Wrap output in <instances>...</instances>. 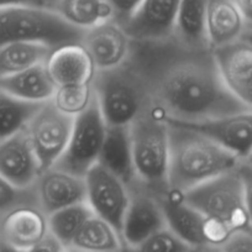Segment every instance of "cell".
I'll return each instance as SVG.
<instances>
[{
    "instance_id": "obj_1",
    "label": "cell",
    "mask_w": 252,
    "mask_h": 252,
    "mask_svg": "<svg viewBox=\"0 0 252 252\" xmlns=\"http://www.w3.org/2000/svg\"><path fill=\"white\" fill-rule=\"evenodd\" d=\"M134 56L149 77L150 101L167 118L203 121L250 110L226 87L212 51L187 52L171 40L136 43Z\"/></svg>"
},
{
    "instance_id": "obj_2",
    "label": "cell",
    "mask_w": 252,
    "mask_h": 252,
    "mask_svg": "<svg viewBox=\"0 0 252 252\" xmlns=\"http://www.w3.org/2000/svg\"><path fill=\"white\" fill-rule=\"evenodd\" d=\"M168 126L169 190L184 193L234 171L241 162L231 152L199 132Z\"/></svg>"
},
{
    "instance_id": "obj_3",
    "label": "cell",
    "mask_w": 252,
    "mask_h": 252,
    "mask_svg": "<svg viewBox=\"0 0 252 252\" xmlns=\"http://www.w3.org/2000/svg\"><path fill=\"white\" fill-rule=\"evenodd\" d=\"M92 86L108 126H129L151 103L149 77L132 56L123 66L96 71Z\"/></svg>"
},
{
    "instance_id": "obj_4",
    "label": "cell",
    "mask_w": 252,
    "mask_h": 252,
    "mask_svg": "<svg viewBox=\"0 0 252 252\" xmlns=\"http://www.w3.org/2000/svg\"><path fill=\"white\" fill-rule=\"evenodd\" d=\"M137 182L154 194L168 189L169 126L166 115L149 104L129 125Z\"/></svg>"
},
{
    "instance_id": "obj_5",
    "label": "cell",
    "mask_w": 252,
    "mask_h": 252,
    "mask_svg": "<svg viewBox=\"0 0 252 252\" xmlns=\"http://www.w3.org/2000/svg\"><path fill=\"white\" fill-rule=\"evenodd\" d=\"M84 32L50 9L36 6L0 9V47L13 42H33L56 50L82 43Z\"/></svg>"
},
{
    "instance_id": "obj_6",
    "label": "cell",
    "mask_w": 252,
    "mask_h": 252,
    "mask_svg": "<svg viewBox=\"0 0 252 252\" xmlns=\"http://www.w3.org/2000/svg\"><path fill=\"white\" fill-rule=\"evenodd\" d=\"M181 194L187 204L229 234L252 229L245 207L241 181L236 169Z\"/></svg>"
},
{
    "instance_id": "obj_7",
    "label": "cell",
    "mask_w": 252,
    "mask_h": 252,
    "mask_svg": "<svg viewBox=\"0 0 252 252\" xmlns=\"http://www.w3.org/2000/svg\"><path fill=\"white\" fill-rule=\"evenodd\" d=\"M157 198L163 210L166 226L192 249H220L231 236L226 230L187 204L181 193L167 189L157 194Z\"/></svg>"
},
{
    "instance_id": "obj_8",
    "label": "cell",
    "mask_w": 252,
    "mask_h": 252,
    "mask_svg": "<svg viewBox=\"0 0 252 252\" xmlns=\"http://www.w3.org/2000/svg\"><path fill=\"white\" fill-rule=\"evenodd\" d=\"M106 130L108 125L94 98L92 105L74 118L68 146L55 167L77 176H86L98 163Z\"/></svg>"
},
{
    "instance_id": "obj_9",
    "label": "cell",
    "mask_w": 252,
    "mask_h": 252,
    "mask_svg": "<svg viewBox=\"0 0 252 252\" xmlns=\"http://www.w3.org/2000/svg\"><path fill=\"white\" fill-rule=\"evenodd\" d=\"M74 118L58 110L52 101L42 104L26 132L41 167V173L56 166L68 146Z\"/></svg>"
},
{
    "instance_id": "obj_10",
    "label": "cell",
    "mask_w": 252,
    "mask_h": 252,
    "mask_svg": "<svg viewBox=\"0 0 252 252\" xmlns=\"http://www.w3.org/2000/svg\"><path fill=\"white\" fill-rule=\"evenodd\" d=\"M166 123L209 137L240 161H246L252 154V110L203 121H181L166 116Z\"/></svg>"
},
{
    "instance_id": "obj_11",
    "label": "cell",
    "mask_w": 252,
    "mask_h": 252,
    "mask_svg": "<svg viewBox=\"0 0 252 252\" xmlns=\"http://www.w3.org/2000/svg\"><path fill=\"white\" fill-rule=\"evenodd\" d=\"M87 203L94 215L111 225L120 235L124 217L130 202V189L119 177L99 163L84 176Z\"/></svg>"
},
{
    "instance_id": "obj_12",
    "label": "cell",
    "mask_w": 252,
    "mask_h": 252,
    "mask_svg": "<svg viewBox=\"0 0 252 252\" xmlns=\"http://www.w3.org/2000/svg\"><path fill=\"white\" fill-rule=\"evenodd\" d=\"M181 0H142L124 29L134 42L162 43L173 38Z\"/></svg>"
},
{
    "instance_id": "obj_13",
    "label": "cell",
    "mask_w": 252,
    "mask_h": 252,
    "mask_svg": "<svg viewBox=\"0 0 252 252\" xmlns=\"http://www.w3.org/2000/svg\"><path fill=\"white\" fill-rule=\"evenodd\" d=\"M130 202L124 217L120 237L125 247H134L166 227L163 210L156 194L139 182L130 187Z\"/></svg>"
},
{
    "instance_id": "obj_14",
    "label": "cell",
    "mask_w": 252,
    "mask_h": 252,
    "mask_svg": "<svg viewBox=\"0 0 252 252\" xmlns=\"http://www.w3.org/2000/svg\"><path fill=\"white\" fill-rule=\"evenodd\" d=\"M81 45L92 57L96 71L123 66L130 60L134 51V41L124 26L115 20L87 30Z\"/></svg>"
},
{
    "instance_id": "obj_15",
    "label": "cell",
    "mask_w": 252,
    "mask_h": 252,
    "mask_svg": "<svg viewBox=\"0 0 252 252\" xmlns=\"http://www.w3.org/2000/svg\"><path fill=\"white\" fill-rule=\"evenodd\" d=\"M220 74L232 94L252 110V45L237 40L212 51Z\"/></svg>"
},
{
    "instance_id": "obj_16",
    "label": "cell",
    "mask_w": 252,
    "mask_h": 252,
    "mask_svg": "<svg viewBox=\"0 0 252 252\" xmlns=\"http://www.w3.org/2000/svg\"><path fill=\"white\" fill-rule=\"evenodd\" d=\"M48 230V218L38 204H20L0 218V241L18 250L29 251Z\"/></svg>"
},
{
    "instance_id": "obj_17",
    "label": "cell",
    "mask_w": 252,
    "mask_h": 252,
    "mask_svg": "<svg viewBox=\"0 0 252 252\" xmlns=\"http://www.w3.org/2000/svg\"><path fill=\"white\" fill-rule=\"evenodd\" d=\"M33 188L38 205L47 215L62 208L87 202L84 177L63 171L58 167L43 171Z\"/></svg>"
},
{
    "instance_id": "obj_18",
    "label": "cell",
    "mask_w": 252,
    "mask_h": 252,
    "mask_svg": "<svg viewBox=\"0 0 252 252\" xmlns=\"http://www.w3.org/2000/svg\"><path fill=\"white\" fill-rule=\"evenodd\" d=\"M41 167L26 130L0 141V176L20 189L33 188Z\"/></svg>"
},
{
    "instance_id": "obj_19",
    "label": "cell",
    "mask_w": 252,
    "mask_h": 252,
    "mask_svg": "<svg viewBox=\"0 0 252 252\" xmlns=\"http://www.w3.org/2000/svg\"><path fill=\"white\" fill-rule=\"evenodd\" d=\"M46 67L57 87L92 84L96 73L93 60L81 43L56 48Z\"/></svg>"
},
{
    "instance_id": "obj_20",
    "label": "cell",
    "mask_w": 252,
    "mask_h": 252,
    "mask_svg": "<svg viewBox=\"0 0 252 252\" xmlns=\"http://www.w3.org/2000/svg\"><path fill=\"white\" fill-rule=\"evenodd\" d=\"M172 40L187 52L210 51L207 38V0H181Z\"/></svg>"
},
{
    "instance_id": "obj_21",
    "label": "cell",
    "mask_w": 252,
    "mask_h": 252,
    "mask_svg": "<svg viewBox=\"0 0 252 252\" xmlns=\"http://www.w3.org/2000/svg\"><path fill=\"white\" fill-rule=\"evenodd\" d=\"M246 23L234 0H207V38L210 51L240 40Z\"/></svg>"
},
{
    "instance_id": "obj_22",
    "label": "cell",
    "mask_w": 252,
    "mask_h": 252,
    "mask_svg": "<svg viewBox=\"0 0 252 252\" xmlns=\"http://www.w3.org/2000/svg\"><path fill=\"white\" fill-rule=\"evenodd\" d=\"M98 163L119 177L129 188L136 183L129 126H108Z\"/></svg>"
},
{
    "instance_id": "obj_23",
    "label": "cell",
    "mask_w": 252,
    "mask_h": 252,
    "mask_svg": "<svg viewBox=\"0 0 252 252\" xmlns=\"http://www.w3.org/2000/svg\"><path fill=\"white\" fill-rule=\"evenodd\" d=\"M56 89L57 86L51 78L46 63L33 66L13 76L0 78V91L32 103L52 100Z\"/></svg>"
},
{
    "instance_id": "obj_24",
    "label": "cell",
    "mask_w": 252,
    "mask_h": 252,
    "mask_svg": "<svg viewBox=\"0 0 252 252\" xmlns=\"http://www.w3.org/2000/svg\"><path fill=\"white\" fill-rule=\"evenodd\" d=\"M55 11L67 23L84 31L114 20L109 0H57Z\"/></svg>"
},
{
    "instance_id": "obj_25",
    "label": "cell",
    "mask_w": 252,
    "mask_h": 252,
    "mask_svg": "<svg viewBox=\"0 0 252 252\" xmlns=\"http://www.w3.org/2000/svg\"><path fill=\"white\" fill-rule=\"evenodd\" d=\"M52 50L42 43L13 42L0 47V78L46 63Z\"/></svg>"
},
{
    "instance_id": "obj_26",
    "label": "cell",
    "mask_w": 252,
    "mask_h": 252,
    "mask_svg": "<svg viewBox=\"0 0 252 252\" xmlns=\"http://www.w3.org/2000/svg\"><path fill=\"white\" fill-rule=\"evenodd\" d=\"M68 249L87 252H123L124 245L119 232L109 222L92 215Z\"/></svg>"
},
{
    "instance_id": "obj_27",
    "label": "cell",
    "mask_w": 252,
    "mask_h": 252,
    "mask_svg": "<svg viewBox=\"0 0 252 252\" xmlns=\"http://www.w3.org/2000/svg\"><path fill=\"white\" fill-rule=\"evenodd\" d=\"M42 104L23 100L0 91V141L26 130Z\"/></svg>"
},
{
    "instance_id": "obj_28",
    "label": "cell",
    "mask_w": 252,
    "mask_h": 252,
    "mask_svg": "<svg viewBox=\"0 0 252 252\" xmlns=\"http://www.w3.org/2000/svg\"><path fill=\"white\" fill-rule=\"evenodd\" d=\"M92 215H94V213L87 202L62 208L47 215L50 234H52L67 250L71 247L74 237Z\"/></svg>"
},
{
    "instance_id": "obj_29",
    "label": "cell",
    "mask_w": 252,
    "mask_h": 252,
    "mask_svg": "<svg viewBox=\"0 0 252 252\" xmlns=\"http://www.w3.org/2000/svg\"><path fill=\"white\" fill-rule=\"evenodd\" d=\"M94 98L92 84H76L57 87L51 101L63 114L77 118L92 105Z\"/></svg>"
},
{
    "instance_id": "obj_30",
    "label": "cell",
    "mask_w": 252,
    "mask_h": 252,
    "mask_svg": "<svg viewBox=\"0 0 252 252\" xmlns=\"http://www.w3.org/2000/svg\"><path fill=\"white\" fill-rule=\"evenodd\" d=\"M193 250L182 241L168 227L158 230L134 247H125L123 252H189Z\"/></svg>"
},
{
    "instance_id": "obj_31",
    "label": "cell",
    "mask_w": 252,
    "mask_h": 252,
    "mask_svg": "<svg viewBox=\"0 0 252 252\" xmlns=\"http://www.w3.org/2000/svg\"><path fill=\"white\" fill-rule=\"evenodd\" d=\"M38 204L35 188L20 189L0 176V218L20 204Z\"/></svg>"
},
{
    "instance_id": "obj_32",
    "label": "cell",
    "mask_w": 252,
    "mask_h": 252,
    "mask_svg": "<svg viewBox=\"0 0 252 252\" xmlns=\"http://www.w3.org/2000/svg\"><path fill=\"white\" fill-rule=\"evenodd\" d=\"M236 172L241 181L245 207L252 226V162L241 161L236 167Z\"/></svg>"
},
{
    "instance_id": "obj_33",
    "label": "cell",
    "mask_w": 252,
    "mask_h": 252,
    "mask_svg": "<svg viewBox=\"0 0 252 252\" xmlns=\"http://www.w3.org/2000/svg\"><path fill=\"white\" fill-rule=\"evenodd\" d=\"M220 252H252V229L234 232L220 247Z\"/></svg>"
},
{
    "instance_id": "obj_34",
    "label": "cell",
    "mask_w": 252,
    "mask_h": 252,
    "mask_svg": "<svg viewBox=\"0 0 252 252\" xmlns=\"http://www.w3.org/2000/svg\"><path fill=\"white\" fill-rule=\"evenodd\" d=\"M142 0H109L114 10V20L123 25L134 14Z\"/></svg>"
},
{
    "instance_id": "obj_35",
    "label": "cell",
    "mask_w": 252,
    "mask_h": 252,
    "mask_svg": "<svg viewBox=\"0 0 252 252\" xmlns=\"http://www.w3.org/2000/svg\"><path fill=\"white\" fill-rule=\"evenodd\" d=\"M57 0H0V9L11 6H36L55 10Z\"/></svg>"
},
{
    "instance_id": "obj_36",
    "label": "cell",
    "mask_w": 252,
    "mask_h": 252,
    "mask_svg": "<svg viewBox=\"0 0 252 252\" xmlns=\"http://www.w3.org/2000/svg\"><path fill=\"white\" fill-rule=\"evenodd\" d=\"M66 247L63 246L52 234L48 232L45 239L41 240L36 246L29 250L28 252H64Z\"/></svg>"
},
{
    "instance_id": "obj_37",
    "label": "cell",
    "mask_w": 252,
    "mask_h": 252,
    "mask_svg": "<svg viewBox=\"0 0 252 252\" xmlns=\"http://www.w3.org/2000/svg\"><path fill=\"white\" fill-rule=\"evenodd\" d=\"M234 3L241 13L246 28H252V0H234Z\"/></svg>"
},
{
    "instance_id": "obj_38",
    "label": "cell",
    "mask_w": 252,
    "mask_h": 252,
    "mask_svg": "<svg viewBox=\"0 0 252 252\" xmlns=\"http://www.w3.org/2000/svg\"><path fill=\"white\" fill-rule=\"evenodd\" d=\"M0 251L1 252H28V251H24V250L14 249V247H10L8 246V245L3 244L1 241H0Z\"/></svg>"
},
{
    "instance_id": "obj_39",
    "label": "cell",
    "mask_w": 252,
    "mask_h": 252,
    "mask_svg": "<svg viewBox=\"0 0 252 252\" xmlns=\"http://www.w3.org/2000/svg\"><path fill=\"white\" fill-rule=\"evenodd\" d=\"M241 40L246 41V42L252 45V29H246V30L244 31V33H242L241 36Z\"/></svg>"
},
{
    "instance_id": "obj_40",
    "label": "cell",
    "mask_w": 252,
    "mask_h": 252,
    "mask_svg": "<svg viewBox=\"0 0 252 252\" xmlns=\"http://www.w3.org/2000/svg\"><path fill=\"white\" fill-rule=\"evenodd\" d=\"M189 252H217V249L214 247H200V249H193Z\"/></svg>"
},
{
    "instance_id": "obj_41",
    "label": "cell",
    "mask_w": 252,
    "mask_h": 252,
    "mask_svg": "<svg viewBox=\"0 0 252 252\" xmlns=\"http://www.w3.org/2000/svg\"><path fill=\"white\" fill-rule=\"evenodd\" d=\"M68 252H87V251H78V250H72V249H67Z\"/></svg>"
},
{
    "instance_id": "obj_42",
    "label": "cell",
    "mask_w": 252,
    "mask_h": 252,
    "mask_svg": "<svg viewBox=\"0 0 252 252\" xmlns=\"http://www.w3.org/2000/svg\"><path fill=\"white\" fill-rule=\"evenodd\" d=\"M246 161H249V162H252V154L250 155V156H249V158H247Z\"/></svg>"
},
{
    "instance_id": "obj_43",
    "label": "cell",
    "mask_w": 252,
    "mask_h": 252,
    "mask_svg": "<svg viewBox=\"0 0 252 252\" xmlns=\"http://www.w3.org/2000/svg\"><path fill=\"white\" fill-rule=\"evenodd\" d=\"M217 252H220V249H217Z\"/></svg>"
},
{
    "instance_id": "obj_44",
    "label": "cell",
    "mask_w": 252,
    "mask_h": 252,
    "mask_svg": "<svg viewBox=\"0 0 252 252\" xmlns=\"http://www.w3.org/2000/svg\"><path fill=\"white\" fill-rule=\"evenodd\" d=\"M246 29H252V28H246Z\"/></svg>"
},
{
    "instance_id": "obj_45",
    "label": "cell",
    "mask_w": 252,
    "mask_h": 252,
    "mask_svg": "<svg viewBox=\"0 0 252 252\" xmlns=\"http://www.w3.org/2000/svg\"><path fill=\"white\" fill-rule=\"evenodd\" d=\"M64 252H68V251H67V250H66V251H64Z\"/></svg>"
},
{
    "instance_id": "obj_46",
    "label": "cell",
    "mask_w": 252,
    "mask_h": 252,
    "mask_svg": "<svg viewBox=\"0 0 252 252\" xmlns=\"http://www.w3.org/2000/svg\"><path fill=\"white\" fill-rule=\"evenodd\" d=\"M0 252H1V251H0Z\"/></svg>"
}]
</instances>
